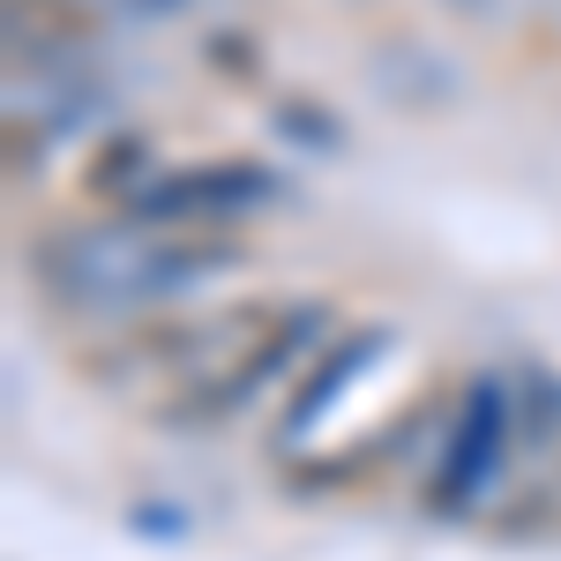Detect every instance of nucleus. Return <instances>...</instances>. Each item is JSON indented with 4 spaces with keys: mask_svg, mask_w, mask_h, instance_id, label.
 Returning a JSON list of instances; mask_svg holds the SVG:
<instances>
[{
    "mask_svg": "<svg viewBox=\"0 0 561 561\" xmlns=\"http://www.w3.org/2000/svg\"><path fill=\"white\" fill-rule=\"evenodd\" d=\"M322 330V307H225V314H150L128 322L105 367L121 382L158 389V420L173 427H225L277 382Z\"/></svg>",
    "mask_w": 561,
    "mask_h": 561,
    "instance_id": "f257e3e1",
    "label": "nucleus"
},
{
    "mask_svg": "<svg viewBox=\"0 0 561 561\" xmlns=\"http://www.w3.org/2000/svg\"><path fill=\"white\" fill-rule=\"evenodd\" d=\"M240 262L232 240L217 232H150V225H105V232H68L45 248V285L68 307L90 314H135V307H165L195 285H210Z\"/></svg>",
    "mask_w": 561,
    "mask_h": 561,
    "instance_id": "f03ea898",
    "label": "nucleus"
},
{
    "mask_svg": "<svg viewBox=\"0 0 561 561\" xmlns=\"http://www.w3.org/2000/svg\"><path fill=\"white\" fill-rule=\"evenodd\" d=\"M262 203H277V173H262L248 158H217V165L142 173L135 195L121 203V217L150 225V232H210V225H232V217H255Z\"/></svg>",
    "mask_w": 561,
    "mask_h": 561,
    "instance_id": "7ed1b4c3",
    "label": "nucleus"
},
{
    "mask_svg": "<svg viewBox=\"0 0 561 561\" xmlns=\"http://www.w3.org/2000/svg\"><path fill=\"white\" fill-rule=\"evenodd\" d=\"M510 442H524L517 420V382L510 375H479L449 420V449H442V472H434V510H465L479 502L494 472L510 465Z\"/></svg>",
    "mask_w": 561,
    "mask_h": 561,
    "instance_id": "20e7f679",
    "label": "nucleus"
},
{
    "mask_svg": "<svg viewBox=\"0 0 561 561\" xmlns=\"http://www.w3.org/2000/svg\"><path fill=\"white\" fill-rule=\"evenodd\" d=\"M105 38L90 0H8V60L15 68H60V60H90Z\"/></svg>",
    "mask_w": 561,
    "mask_h": 561,
    "instance_id": "39448f33",
    "label": "nucleus"
},
{
    "mask_svg": "<svg viewBox=\"0 0 561 561\" xmlns=\"http://www.w3.org/2000/svg\"><path fill=\"white\" fill-rule=\"evenodd\" d=\"M128 15H150V23H165V15H180V8H195V0H121Z\"/></svg>",
    "mask_w": 561,
    "mask_h": 561,
    "instance_id": "423d86ee",
    "label": "nucleus"
}]
</instances>
